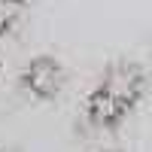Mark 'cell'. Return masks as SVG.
Segmentation results:
<instances>
[{
    "label": "cell",
    "mask_w": 152,
    "mask_h": 152,
    "mask_svg": "<svg viewBox=\"0 0 152 152\" xmlns=\"http://www.w3.org/2000/svg\"><path fill=\"white\" fill-rule=\"evenodd\" d=\"M143 94V70L134 64H116L100 79L97 91L88 97V116L97 125H113L128 113Z\"/></svg>",
    "instance_id": "1"
},
{
    "label": "cell",
    "mask_w": 152,
    "mask_h": 152,
    "mask_svg": "<svg viewBox=\"0 0 152 152\" xmlns=\"http://www.w3.org/2000/svg\"><path fill=\"white\" fill-rule=\"evenodd\" d=\"M64 67L58 64L55 58H34L28 70H24V88L34 94V97H40V100H49V97H55L61 88H64Z\"/></svg>",
    "instance_id": "2"
},
{
    "label": "cell",
    "mask_w": 152,
    "mask_h": 152,
    "mask_svg": "<svg viewBox=\"0 0 152 152\" xmlns=\"http://www.w3.org/2000/svg\"><path fill=\"white\" fill-rule=\"evenodd\" d=\"M21 3H24V0H0V31H6L9 24L18 18Z\"/></svg>",
    "instance_id": "3"
}]
</instances>
